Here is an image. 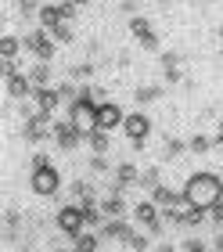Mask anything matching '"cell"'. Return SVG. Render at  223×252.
Segmentation results:
<instances>
[{
  "mask_svg": "<svg viewBox=\"0 0 223 252\" xmlns=\"http://www.w3.org/2000/svg\"><path fill=\"white\" fill-rule=\"evenodd\" d=\"M223 198V173H191L184 184V202L187 205H198V209H213V205Z\"/></svg>",
  "mask_w": 223,
  "mask_h": 252,
  "instance_id": "1",
  "label": "cell"
},
{
  "mask_svg": "<svg viewBox=\"0 0 223 252\" xmlns=\"http://www.w3.org/2000/svg\"><path fill=\"white\" fill-rule=\"evenodd\" d=\"M29 188L36 198H54L58 191H62V173L51 166V162H43V166H32V177H29Z\"/></svg>",
  "mask_w": 223,
  "mask_h": 252,
  "instance_id": "2",
  "label": "cell"
},
{
  "mask_svg": "<svg viewBox=\"0 0 223 252\" xmlns=\"http://www.w3.org/2000/svg\"><path fill=\"white\" fill-rule=\"evenodd\" d=\"M54 227H58V231H62L65 238H76V234H83V227H87L83 205H79V202H65L62 209L54 213Z\"/></svg>",
  "mask_w": 223,
  "mask_h": 252,
  "instance_id": "3",
  "label": "cell"
},
{
  "mask_svg": "<svg viewBox=\"0 0 223 252\" xmlns=\"http://www.w3.org/2000/svg\"><path fill=\"white\" fill-rule=\"evenodd\" d=\"M65 116L72 119L79 130H83V137H87L90 130H97V101H90V97L79 94L76 101H68V112H65Z\"/></svg>",
  "mask_w": 223,
  "mask_h": 252,
  "instance_id": "4",
  "label": "cell"
},
{
  "mask_svg": "<svg viewBox=\"0 0 223 252\" xmlns=\"http://www.w3.org/2000/svg\"><path fill=\"white\" fill-rule=\"evenodd\" d=\"M22 43H26V51H29L36 62H51L54 51H58V40L51 36V29H43V26H36L29 36H22Z\"/></svg>",
  "mask_w": 223,
  "mask_h": 252,
  "instance_id": "5",
  "label": "cell"
},
{
  "mask_svg": "<svg viewBox=\"0 0 223 252\" xmlns=\"http://www.w3.org/2000/svg\"><path fill=\"white\" fill-rule=\"evenodd\" d=\"M51 137H54V144L62 148V152H76V148L87 141L83 130H79V126L68 119V116H65V119H58V123H51Z\"/></svg>",
  "mask_w": 223,
  "mask_h": 252,
  "instance_id": "6",
  "label": "cell"
},
{
  "mask_svg": "<svg viewBox=\"0 0 223 252\" xmlns=\"http://www.w3.org/2000/svg\"><path fill=\"white\" fill-rule=\"evenodd\" d=\"M123 133L130 137V141H133V148L140 152V148H144V141L151 137V119L144 116V112H130V116L123 119Z\"/></svg>",
  "mask_w": 223,
  "mask_h": 252,
  "instance_id": "7",
  "label": "cell"
},
{
  "mask_svg": "<svg viewBox=\"0 0 223 252\" xmlns=\"http://www.w3.org/2000/svg\"><path fill=\"white\" fill-rule=\"evenodd\" d=\"M133 220L140 223V227H148V231L151 234H162V209H159V205L155 202H140L137 205V209H133Z\"/></svg>",
  "mask_w": 223,
  "mask_h": 252,
  "instance_id": "8",
  "label": "cell"
},
{
  "mask_svg": "<svg viewBox=\"0 0 223 252\" xmlns=\"http://www.w3.org/2000/svg\"><path fill=\"white\" fill-rule=\"evenodd\" d=\"M123 108L119 105H115V101H101V105H97V130H119V126H123Z\"/></svg>",
  "mask_w": 223,
  "mask_h": 252,
  "instance_id": "9",
  "label": "cell"
},
{
  "mask_svg": "<svg viewBox=\"0 0 223 252\" xmlns=\"http://www.w3.org/2000/svg\"><path fill=\"white\" fill-rule=\"evenodd\" d=\"M32 101H36V108H43V112H58V108L65 105L62 94H58V87H51V83L32 90Z\"/></svg>",
  "mask_w": 223,
  "mask_h": 252,
  "instance_id": "10",
  "label": "cell"
},
{
  "mask_svg": "<svg viewBox=\"0 0 223 252\" xmlns=\"http://www.w3.org/2000/svg\"><path fill=\"white\" fill-rule=\"evenodd\" d=\"M4 87H7V97H15V101L32 97V79H29L26 72H11V76L4 79Z\"/></svg>",
  "mask_w": 223,
  "mask_h": 252,
  "instance_id": "11",
  "label": "cell"
},
{
  "mask_svg": "<svg viewBox=\"0 0 223 252\" xmlns=\"http://www.w3.org/2000/svg\"><path fill=\"white\" fill-rule=\"evenodd\" d=\"M36 18H40V26H43V29H54L58 22H65V7H62V4H40Z\"/></svg>",
  "mask_w": 223,
  "mask_h": 252,
  "instance_id": "12",
  "label": "cell"
},
{
  "mask_svg": "<svg viewBox=\"0 0 223 252\" xmlns=\"http://www.w3.org/2000/svg\"><path fill=\"white\" fill-rule=\"evenodd\" d=\"M162 94H166V87H162V83H144V87L133 90V101H137V105H155Z\"/></svg>",
  "mask_w": 223,
  "mask_h": 252,
  "instance_id": "13",
  "label": "cell"
},
{
  "mask_svg": "<svg viewBox=\"0 0 223 252\" xmlns=\"http://www.w3.org/2000/svg\"><path fill=\"white\" fill-rule=\"evenodd\" d=\"M26 76L32 79V90H36V87H47V83H51V62H36L32 68H26Z\"/></svg>",
  "mask_w": 223,
  "mask_h": 252,
  "instance_id": "14",
  "label": "cell"
},
{
  "mask_svg": "<svg viewBox=\"0 0 223 252\" xmlns=\"http://www.w3.org/2000/svg\"><path fill=\"white\" fill-rule=\"evenodd\" d=\"M87 144H90L94 155H108V148H112L108 130H90V133H87Z\"/></svg>",
  "mask_w": 223,
  "mask_h": 252,
  "instance_id": "15",
  "label": "cell"
},
{
  "mask_svg": "<svg viewBox=\"0 0 223 252\" xmlns=\"http://www.w3.org/2000/svg\"><path fill=\"white\" fill-rule=\"evenodd\" d=\"M101 213L104 216H123L126 213V202H123V191H112L108 198L101 202Z\"/></svg>",
  "mask_w": 223,
  "mask_h": 252,
  "instance_id": "16",
  "label": "cell"
},
{
  "mask_svg": "<svg viewBox=\"0 0 223 252\" xmlns=\"http://www.w3.org/2000/svg\"><path fill=\"white\" fill-rule=\"evenodd\" d=\"M22 47H26V43H22L18 36H7V32L0 36V58H18Z\"/></svg>",
  "mask_w": 223,
  "mask_h": 252,
  "instance_id": "17",
  "label": "cell"
},
{
  "mask_svg": "<svg viewBox=\"0 0 223 252\" xmlns=\"http://www.w3.org/2000/svg\"><path fill=\"white\" fill-rule=\"evenodd\" d=\"M191 155H205V152H213L216 148V137H205V133H198V137H191Z\"/></svg>",
  "mask_w": 223,
  "mask_h": 252,
  "instance_id": "18",
  "label": "cell"
},
{
  "mask_svg": "<svg viewBox=\"0 0 223 252\" xmlns=\"http://www.w3.org/2000/svg\"><path fill=\"white\" fill-rule=\"evenodd\" d=\"M72 242H76L79 252H90V249H97V245H101V231H97V234H94V231H83V234H76Z\"/></svg>",
  "mask_w": 223,
  "mask_h": 252,
  "instance_id": "19",
  "label": "cell"
},
{
  "mask_svg": "<svg viewBox=\"0 0 223 252\" xmlns=\"http://www.w3.org/2000/svg\"><path fill=\"white\" fill-rule=\"evenodd\" d=\"M130 32H133L137 40H144L148 32H155V29H151V22H148L144 15H133V18H130Z\"/></svg>",
  "mask_w": 223,
  "mask_h": 252,
  "instance_id": "20",
  "label": "cell"
},
{
  "mask_svg": "<svg viewBox=\"0 0 223 252\" xmlns=\"http://www.w3.org/2000/svg\"><path fill=\"white\" fill-rule=\"evenodd\" d=\"M184 152H191V144H187V141H177V137H169V141H166V158H180Z\"/></svg>",
  "mask_w": 223,
  "mask_h": 252,
  "instance_id": "21",
  "label": "cell"
},
{
  "mask_svg": "<svg viewBox=\"0 0 223 252\" xmlns=\"http://www.w3.org/2000/svg\"><path fill=\"white\" fill-rule=\"evenodd\" d=\"M155 184H162V169L159 166H151V169H144V173H140V188H155Z\"/></svg>",
  "mask_w": 223,
  "mask_h": 252,
  "instance_id": "22",
  "label": "cell"
},
{
  "mask_svg": "<svg viewBox=\"0 0 223 252\" xmlns=\"http://www.w3.org/2000/svg\"><path fill=\"white\" fill-rule=\"evenodd\" d=\"M51 36H54L58 43H65V47H68V43L76 40V36H72V29H68V22H58V26L51 29Z\"/></svg>",
  "mask_w": 223,
  "mask_h": 252,
  "instance_id": "23",
  "label": "cell"
},
{
  "mask_svg": "<svg viewBox=\"0 0 223 252\" xmlns=\"http://www.w3.org/2000/svg\"><path fill=\"white\" fill-rule=\"evenodd\" d=\"M58 94H62V101L68 105V101H76V97H79V87H76V83H68V79H62V83H58Z\"/></svg>",
  "mask_w": 223,
  "mask_h": 252,
  "instance_id": "24",
  "label": "cell"
},
{
  "mask_svg": "<svg viewBox=\"0 0 223 252\" xmlns=\"http://www.w3.org/2000/svg\"><path fill=\"white\" fill-rule=\"evenodd\" d=\"M68 76H72V79H90V76H94V65H90V62H79V65L68 68Z\"/></svg>",
  "mask_w": 223,
  "mask_h": 252,
  "instance_id": "25",
  "label": "cell"
},
{
  "mask_svg": "<svg viewBox=\"0 0 223 252\" xmlns=\"http://www.w3.org/2000/svg\"><path fill=\"white\" fill-rule=\"evenodd\" d=\"M126 245H130L133 252H144V249H148L151 242H148V238H144V234H130V238H126Z\"/></svg>",
  "mask_w": 223,
  "mask_h": 252,
  "instance_id": "26",
  "label": "cell"
},
{
  "mask_svg": "<svg viewBox=\"0 0 223 252\" xmlns=\"http://www.w3.org/2000/svg\"><path fill=\"white\" fill-rule=\"evenodd\" d=\"M90 173H108V158H104V155H94V158H90Z\"/></svg>",
  "mask_w": 223,
  "mask_h": 252,
  "instance_id": "27",
  "label": "cell"
},
{
  "mask_svg": "<svg viewBox=\"0 0 223 252\" xmlns=\"http://www.w3.org/2000/svg\"><path fill=\"white\" fill-rule=\"evenodd\" d=\"M180 249H187V252H202L205 242H202V238H187V242H180Z\"/></svg>",
  "mask_w": 223,
  "mask_h": 252,
  "instance_id": "28",
  "label": "cell"
},
{
  "mask_svg": "<svg viewBox=\"0 0 223 252\" xmlns=\"http://www.w3.org/2000/svg\"><path fill=\"white\" fill-rule=\"evenodd\" d=\"M137 43H140L144 51H159V36H155V32H148V36H144V40H137Z\"/></svg>",
  "mask_w": 223,
  "mask_h": 252,
  "instance_id": "29",
  "label": "cell"
},
{
  "mask_svg": "<svg viewBox=\"0 0 223 252\" xmlns=\"http://www.w3.org/2000/svg\"><path fill=\"white\" fill-rule=\"evenodd\" d=\"M166 83H180V68H177V65L166 68Z\"/></svg>",
  "mask_w": 223,
  "mask_h": 252,
  "instance_id": "30",
  "label": "cell"
},
{
  "mask_svg": "<svg viewBox=\"0 0 223 252\" xmlns=\"http://www.w3.org/2000/svg\"><path fill=\"white\" fill-rule=\"evenodd\" d=\"M177 62H180V54H173V51H169V54H162V65H166V68H169V65H177Z\"/></svg>",
  "mask_w": 223,
  "mask_h": 252,
  "instance_id": "31",
  "label": "cell"
},
{
  "mask_svg": "<svg viewBox=\"0 0 223 252\" xmlns=\"http://www.w3.org/2000/svg\"><path fill=\"white\" fill-rule=\"evenodd\" d=\"M213 249H220V252H223V234H213Z\"/></svg>",
  "mask_w": 223,
  "mask_h": 252,
  "instance_id": "32",
  "label": "cell"
},
{
  "mask_svg": "<svg viewBox=\"0 0 223 252\" xmlns=\"http://www.w3.org/2000/svg\"><path fill=\"white\" fill-rule=\"evenodd\" d=\"M72 4H79V7H83V4H90V0H72Z\"/></svg>",
  "mask_w": 223,
  "mask_h": 252,
  "instance_id": "33",
  "label": "cell"
},
{
  "mask_svg": "<svg viewBox=\"0 0 223 252\" xmlns=\"http://www.w3.org/2000/svg\"><path fill=\"white\" fill-rule=\"evenodd\" d=\"M15 4H18V0H15Z\"/></svg>",
  "mask_w": 223,
  "mask_h": 252,
  "instance_id": "34",
  "label": "cell"
}]
</instances>
